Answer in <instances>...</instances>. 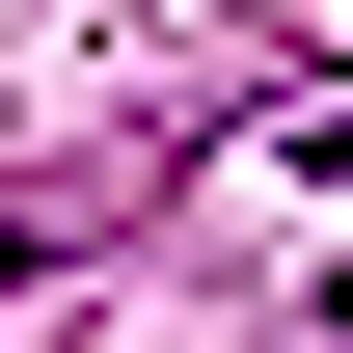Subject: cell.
Masks as SVG:
<instances>
[{"label":"cell","mask_w":353,"mask_h":353,"mask_svg":"<svg viewBox=\"0 0 353 353\" xmlns=\"http://www.w3.org/2000/svg\"><path fill=\"white\" fill-rule=\"evenodd\" d=\"M28 272H54V218H0V299H28Z\"/></svg>","instance_id":"obj_1"},{"label":"cell","mask_w":353,"mask_h":353,"mask_svg":"<svg viewBox=\"0 0 353 353\" xmlns=\"http://www.w3.org/2000/svg\"><path fill=\"white\" fill-rule=\"evenodd\" d=\"M326 326H353V299H326Z\"/></svg>","instance_id":"obj_2"}]
</instances>
